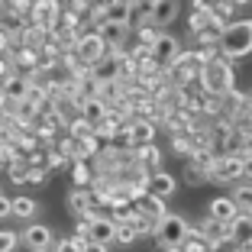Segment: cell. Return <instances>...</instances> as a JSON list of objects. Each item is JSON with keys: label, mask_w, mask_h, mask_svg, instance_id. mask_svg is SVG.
Segmentation results:
<instances>
[{"label": "cell", "mask_w": 252, "mask_h": 252, "mask_svg": "<svg viewBox=\"0 0 252 252\" xmlns=\"http://www.w3.org/2000/svg\"><path fill=\"white\" fill-rule=\"evenodd\" d=\"M220 52L226 55V59H243V55H249L252 49V23L243 20V23H230V26H223L220 32Z\"/></svg>", "instance_id": "1"}, {"label": "cell", "mask_w": 252, "mask_h": 252, "mask_svg": "<svg viewBox=\"0 0 252 252\" xmlns=\"http://www.w3.org/2000/svg\"><path fill=\"white\" fill-rule=\"evenodd\" d=\"M200 81H204L207 94H223V91L233 88V71H230V65L220 62V59H204V65H200Z\"/></svg>", "instance_id": "2"}, {"label": "cell", "mask_w": 252, "mask_h": 252, "mask_svg": "<svg viewBox=\"0 0 252 252\" xmlns=\"http://www.w3.org/2000/svg\"><path fill=\"white\" fill-rule=\"evenodd\" d=\"M152 233H156V239H158L162 249H178L181 239H185V233H188V223L181 220V217H175V214H165L162 220L156 223Z\"/></svg>", "instance_id": "3"}, {"label": "cell", "mask_w": 252, "mask_h": 252, "mask_svg": "<svg viewBox=\"0 0 252 252\" xmlns=\"http://www.w3.org/2000/svg\"><path fill=\"white\" fill-rule=\"evenodd\" d=\"M181 45L175 36H168V32H156V39H152V45H149V59H152V65L158 68H168L171 62L178 59Z\"/></svg>", "instance_id": "4"}, {"label": "cell", "mask_w": 252, "mask_h": 252, "mask_svg": "<svg viewBox=\"0 0 252 252\" xmlns=\"http://www.w3.org/2000/svg\"><path fill=\"white\" fill-rule=\"evenodd\" d=\"M74 55L84 62V65H91V62H97L100 55H107V42L100 32H84V36L74 39Z\"/></svg>", "instance_id": "5"}, {"label": "cell", "mask_w": 252, "mask_h": 252, "mask_svg": "<svg viewBox=\"0 0 252 252\" xmlns=\"http://www.w3.org/2000/svg\"><path fill=\"white\" fill-rule=\"evenodd\" d=\"M113 230H117V220H107V217H91L88 220V230H84V239H91V243H104L110 246L113 243Z\"/></svg>", "instance_id": "6"}, {"label": "cell", "mask_w": 252, "mask_h": 252, "mask_svg": "<svg viewBox=\"0 0 252 252\" xmlns=\"http://www.w3.org/2000/svg\"><path fill=\"white\" fill-rule=\"evenodd\" d=\"M30 7H32V23H36V26L52 30L55 23H59V0H36Z\"/></svg>", "instance_id": "7"}, {"label": "cell", "mask_w": 252, "mask_h": 252, "mask_svg": "<svg viewBox=\"0 0 252 252\" xmlns=\"http://www.w3.org/2000/svg\"><path fill=\"white\" fill-rule=\"evenodd\" d=\"M126 139H129V146H142V142H152L156 139V123L152 120H133V123L126 126Z\"/></svg>", "instance_id": "8"}, {"label": "cell", "mask_w": 252, "mask_h": 252, "mask_svg": "<svg viewBox=\"0 0 252 252\" xmlns=\"http://www.w3.org/2000/svg\"><path fill=\"white\" fill-rule=\"evenodd\" d=\"M23 243L30 246V249L42 252L52 246V230L49 226H42V223H32V226H26V233H23Z\"/></svg>", "instance_id": "9"}, {"label": "cell", "mask_w": 252, "mask_h": 252, "mask_svg": "<svg viewBox=\"0 0 252 252\" xmlns=\"http://www.w3.org/2000/svg\"><path fill=\"white\" fill-rule=\"evenodd\" d=\"M175 16H178V0H152L149 20L156 23V26H168Z\"/></svg>", "instance_id": "10"}, {"label": "cell", "mask_w": 252, "mask_h": 252, "mask_svg": "<svg viewBox=\"0 0 252 252\" xmlns=\"http://www.w3.org/2000/svg\"><path fill=\"white\" fill-rule=\"evenodd\" d=\"M226 230H230V239H239L243 249H246V246H249V236H252V217L246 214V210H239V214L226 223Z\"/></svg>", "instance_id": "11"}, {"label": "cell", "mask_w": 252, "mask_h": 252, "mask_svg": "<svg viewBox=\"0 0 252 252\" xmlns=\"http://www.w3.org/2000/svg\"><path fill=\"white\" fill-rule=\"evenodd\" d=\"M0 84H3L7 100H23V97H26V88H30V78H23V74H13V71H10L7 78H0Z\"/></svg>", "instance_id": "12"}, {"label": "cell", "mask_w": 252, "mask_h": 252, "mask_svg": "<svg viewBox=\"0 0 252 252\" xmlns=\"http://www.w3.org/2000/svg\"><path fill=\"white\" fill-rule=\"evenodd\" d=\"M236 214H239V207H236V200H233V197H214V200H210V217H214V220L230 223Z\"/></svg>", "instance_id": "13"}, {"label": "cell", "mask_w": 252, "mask_h": 252, "mask_svg": "<svg viewBox=\"0 0 252 252\" xmlns=\"http://www.w3.org/2000/svg\"><path fill=\"white\" fill-rule=\"evenodd\" d=\"M91 204H94V194H91L88 188H74V191L68 194V210H71L74 217H84L91 210Z\"/></svg>", "instance_id": "14"}, {"label": "cell", "mask_w": 252, "mask_h": 252, "mask_svg": "<svg viewBox=\"0 0 252 252\" xmlns=\"http://www.w3.org/2000/svg\"><path fill=\"white\" fill-rule=\"evenodd\" d=\"M146 191L165 200V197H168L171 191H175V178H171V175H165V171H158V175H152V178H146Z\"/></svg>", "instance_id": "15"}, {"label": "cell", "mask_w": 252, "mask_h": 252, "mask_svg": "<svg viewBox=\"0 0 252 252\" xmlns=\"http://www.w3.org/2000/svg\"><path fill=\"white\" fill-rule=\"evenodd\" d=\"M81 117L88 120L91 126H94L97 120H104V117H107V104H104V97H84V100H81Z\"/></svg>", "instance_id": "16"}, {"label": "cell", "mask_w": 252, "mask_h": 252, "mask_svg": "<svg viewBox=\"0 0 252 252\" xmlns=\"http://www.w3.org/2000/svg\"><path fill=\"white\" fill-rule=\"evenodd\" d=\"M104 20L107 23H120V26H129V0H110L104 7Z\"/></svg>", "instance_id": "17"}, {"label": "cell", "mask_w": 252, "mask_h": 252, "mask_svg": "<svg viewBox=\"0 0 252 252\" xmlns=\"http://www.w3.org/2000/svg\"><path fill=\"white\" fill-rule=\"evenodd\" d=\"M200 233H204V236L210 239V246H214V249L223 243V239H230V230H226V223L214 220V217H207V223L200 226Z\"/></svg>", "instance_id": "18"}, {"label": "cell", "mask_w": 252, "mask_h": 252, "mask_svg": "<svg viewBox=\"0 0 252 252\" xmlns=\"http://www.w3.org/2000/svg\"><path fill=\"white\" fill-rule=\"evenodd\" d=\"M32 214H36V200H32V197H26V194H23V197H13V200H10V217L30 220Z\"/></svg>", "instance_id": "19"}, {"label": "cell", "mask_w": 252, "mask_h": 252, "mask_svg": "<svg viewBox=\"0 0 252 252\" xmlns=\"http://www.w3.org/2000/svg\"><path fill=\"white\" fill-rule=\"evenodd\" d=\"M158 158H162V156H158V149L152 146V142H142V146H136V162H139V165H156Z\"/></svg>", "instance_id": "20"}, {"label": "cell", "mask_w": 252, "mask_h": 252, "mask_svg": "<svg viewBox=\"0 0 252 252\" xmlns=\"http://www.w3.org/2000/svg\"><path fill=\"white\" fill-rule=\"evenodd\" d=\"M71 136H74V139H91V136H94V126H91L84 117L74 120V123H71Z\"/></svg>", "instance_id": "21"}, {"label": "cell", "mask_w": 252, "mask_h": 252, "mask_svg": "<svg viewBox=\"0 0 252 252\" xmlns=\"http://www.w3.org/2000/svg\"><path fill=\"white\" fill-rule=\"evenodd\" d=\"M204 178H207V171L197 168L194 162H188V168H185V181H188V185H200Z\"/></svg>", "instance_id": "22"}, {"label": "cell", "mask_w": 252, "mask_h": 252, "mask_svg": "<svg viewBox=\"0 0 252 252\" xmlns=\"http://www.w3.org/2000/svg\"><path fill=\"white\" fill-rule=\"evenodd\" d=\"M16 243H20V236H16V233L0 230V252H13V249H16Z\"/></svg>", "instance_id": "23"}, {"label": "cell", "mask_w": 252, "mask_h": 252, "mask_svg": "<svg viewBox=\"0 0 252 252\" xmlns=\"http://www.w3.org/2000/svg\"><path fill=\"white\" fill-rule=\"evenodd\" d=\"M233 200H236V207H239V210H246V214H249V188H239Z\"/></svg>", "instance_id": "24"}, {"label": "cell", "mask_w": 252, "mask_h": 252, "mask_svg": "<svg viewBox=\"0 0 252 252\" xmlns=\"http://www.w3.org/2000/svg\"><path fill=\"white\" fill-rule=\"evenodd\" d=\"M152 39H156V30H152V26H142V30H139V42L149 49V45H152Z\"/></svg>", "instance_id": "25"}, {"label": "cell", "mask_w": 252, "mask_h": 252, "mask_svg": "<svg viewBox=\"0 0 252 252\" xmlns=\"http://www.w3.org/2000/svg\"><path fill=\"white\" fill-rule=\"evenodd\" d=\"M91 178V171H88V165L84 162H78V168H74V181H78V185H84V181Z\"/></svg>", "instance_id": "26"}, {"label": "cell", "mask_w": 252, "mask_h": 252, "mask_svg": "<svg viewBox=\"0 0 252 252\" xmlns=\"http://www.w3.org/2000/svg\"><path fill=\"white\" fill-rule=\"evenodd\" d=\"M10 175H13L16 181H23V178H26V168H23V165H13V162H10Z\"/></svg>", "instance_id": "27"}, {"label": "cell", "mask_w": 252, "mask_h": 252, "mask_svg": "<svg viewBox=\"0 0 252 252\" xmlns=\"http://www.w3.org/2000/svg\"><path fill=\"white\" fill-rule=\"evenodd\" d=\"M7 49H10V36H7V30L0 26V55L7 52Z\"/></svg>", "instance_id": "28"}, {"label": "cell", "mask_w": 252, "mask_h": 252, "mask_svg": "<svg viewBox=\"0 0 252 252\" xmlns=\"http://www.w3.org/2000/svg\"><path fill=\"white\" fill-rule=\"evenodd\" d=\"M10 71H13V65H10V62L3 59V55H0V78H7Z\"/></svg>", "instance_id": "29"}, {"label": "cell", "mask_w": 252, "mask_h": 252, "mask_svg": "<svg viewBox=\"0 0 252 252\" xmlns=\"http://www.w3.org/2000/svg\"><path fill=\"white\" fill-rule=\"evenodd\" d=\"M0 217H10V197L0 194Z\"/></svg>", "instance_id": "30"}, {"label": "cell", "mask_w": 252, "mask_h": 252, "mask_svg": "<svg viewBox=\"0 0 252 252\" xmlns=\"http://www.w3.org/2000/svg\"><path fill=\"white\" fill-rule=\"evenodd\" d=\"M42 178H45L42 168H32V171H30V181H42Z\"/></svg>", "instance_id": "31"}, {"label": "cell", "mask_w": 252, "mask_h": 252, "mask_svg": "<svg viewBox=\"0 0 252 252\" xmlns=\"http://www.w3.org/2000/svg\"><path fill=\"white\" fill-rule=\"evenodd\" d=\"M230 7H243V3H249V0H226Z\"/></svg>", "instance_id": "32"}, {"label": "cell", "mask_w": 252, "mask_h": 252, "mask_svg": "<svg viewBox=\"0 0 252 252\" xmlns=\"http://www.w3.org/2000/svg\"><path fill=\"white\" fill-rule=\"evenodd\" d=\"M3 100H7V94H3V84H0V107H3Z\"/></svg>", "instance_id": "33"}, {"label": "cell", "mask_w": 252, "mask_h": 252, "mask_svg": "<svg viewBox=\"0 0 252 252\" xmlns=\"http://www.w3.org/2000/svg\"><path fill=\"white\" fill-rule=\"evenodd\" d=\"M0 133H3V129H0Z\"/></svg>", "instance_id": "34"}]
</instances>
